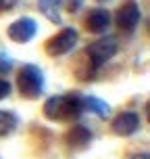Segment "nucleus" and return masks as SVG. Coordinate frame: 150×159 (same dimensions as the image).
Segmentation results:
<instances>
[{
  "instance_id": "16",
  "label": "nucleus",
  "mask_w": 150,
  "mask_h": 159,
  "mask_svg": "<svg viewBox=\"0 0 150 159\" xmlns=\"http://www.w3.org/2000/svg\"><path fill=\"white\" fill-rule=\"evenodd\" d=\"M19 0H0V13H4V11H11V8L15 7Z\"/></svg>"
},
{
  "instance_id": "10",
  "label": "nucleus",
  "mask_w": 150,
  "mask_h": 159,
  "mask_svg": "<svg viewBox=\"0 0 150 159\" xmlns=\"http://www.w3.org/2000/svg\"><path fill=\"white\" fill-rule=\"evenodd\" d=\"M81 107L88 109V111H92V113H96L98 117H106L111 113L109 105L104 103V101H100V98H96V96H84L81 98Z\"/></svg>"
},
{
  "instance_id": "7",
  "label": "nucleus",
  "mask_w": 150,
  "mask_h": 159,
  "mask_svg": "<svg viewBox=\"0 0 150 159\" xmlns=\"http://www.w3.org/2000/svg\"><path fill=\"white\" fill-rule=\"evenodd\" d=\"M140 128V115L134 111H125L119 113L117 117L113 119V132L119 136H129L134 134L135 130Z\"/></svg>"
},
{
  "instance_id": "13",
  "label": "nucleus",
  "mask_w": 150,
  "mask_h": 159,
  "mask_svg": "<svg viewBox=\"0 0 150 159\" xmlns=\"http://www.w3.org/2000/svg\"><path fill=\"white\" fill-rule=\"evenodd\" d=\"M81 4H84V0H61V7L67 8L69 13H75V11H79V8H81Z\"/></svg>"
},
{
  "instance_id": "14",
  "label": "nucleus",
  "mask_w": 150,
  "mask_h": 159,
  "mask_svg": "<svg viewBox=\"0 0 150 159\" xmlns=\"http://www.w3.org/2000/svg\"><path fill=\"white\" fill-rule=\"evenodd\" d=\"M13 69V61L8 59L6 55H0V75H4Z\"/></svg>"
},
{
  "instance_id": "15",
  "label": "nucleus",
  "mask_w": 150,
  "mask_h": 159,
  "mask_svg": "<svg viewBox=\"0 0 150 159\" xmlns=\"http://www.w3.org/2000/svg\"><path fill=\"white\" fill-rule=\"evenodd\" d=\"M8 94H11V84H8L6 80L0 78V101H2V98H6Z\"/></svg>"
},
{
  "instance_id": "2",
  "label": "nucleus",
  "mask_w": 150,
  "mask_h": 159,
  "mask_svg": "<svg viewBox=\"0 0 150 159\" xmlns=\"http://www.w3.org/2000/svg\"><path fill=\"white\" fill-rule=\"evenodd\" d=\"M117 50H119V44H117V38H113V36L100 38V40H96L94 44H90L86 52H88V57H90L92 71L100 69L106 61H111L113 57L117 55Z\"/></svg>"
},
{
  "instance_id": "3",
  "label": "nucleus",
  "mask_w": 150,
  "mask_h": 159,
  "mask_svg": "<svg viewBox=\"0 0 150 159\" xmlns=\"http://www.w3.org/2000/svg\"><path fill=\"white\" fill-rule=\"evenodd\" d=\"M17 84H19V90H21L23 96L36 98V96H40L42 90H44V73H42V69L36 67V65H25L23 69H21V73H19Z\"/></svg>"
},
{
  "instance_id": "11",
  "label": "nucleus",
  "mask_w": 150,
  "mask_h": 159,
  "mask_svg": "<svg viewBox=\"0 0 150 159\" xmlns=\"http://www.w3.org/2000/svg\"><path fill=\"white\" fill-rule=\"evenodd\" d=\"M38 7L52 23H61V13H58L63 8L61 7V0H40Z\"/></svg>"
},
{
  "instance_id": "5",
  "label": "nucleus",
  "mask_w": 150,
  "mask_h": 159,
  "mask_svg": "<svg viewBox=\"0 0 150 159\" xmlns=\"http://www.w3.org/2000/svg\"><path fill=\"white\" fill-rule=\"evenodd\" d=\"M140 19H142V13H140V7H138L135 0H127L125 4L117 11V17H115L117 25L127 34H131L138 27Z\"/></svg>"
},
{
  "instance_id": "17",
  "label": "nucleus",
  "mask_w": 150,
  "mask_h": 159,
  "mask_svg": "<svg viewBox=\"0 0 150 159\" xmlns=\"http://www.w3.org/2000/svg\"><path fill=\"white\" fill-rule=\"evenodd\" d=\"M134 159H148V155H140V157H134Z\"/></svg>"
},
{
  "instance_id": "9",
  "label": "nucleus",
  "mask_w": 150,
  "mask_h": 159,
  "mask_svg": "<svg viewBox=\"0 0 150 159\" xmlns=\"http://www.w3.org/2000/svg\"><path fill=\"white\" fill-rule=\"evenodd\" d=\"M92 140V132L86 126H73V130L67 134V143L71 147H86Z\"/></svg>"
},
{
  "instance_id": "1",
  "label": "nucleus",
  "mask_w": 150,
  "mask_h": 159,
  "mask_svg": "<svg viewBox=\"0 0 150 159\" xmlns=\"http://www.w3.org/2000/svg\"><path fill=\"white\" fill-rule=\"evenodd\" d=\"M84 111L81 107V96L77 94H58L48 98L44 105V113L48 119L54 121H69V119L79 117V113Z\"/></svg>"
},
{
  "instance_id": "12",
  "label": "nucleus",
  "mask_w": 150,
  "mask_h": 159,
  "mask_svg": "<svg viewBox=\"0 0 150 159\" xmlns=\"http://www.w3.org/2000/svg\"><path fill=\"white\" fill-rule=\"evenodd\" d=\"M17 126V117L13 113H6V111H0V136H6L11 134Z\"/></svg>"
},
{
  "instance_id": "8",
  "label": "nucleus",
  "mask_w": 150,
  "mask_h": 159,
  "mask_svg": "<svg viewBox=\"0 0 150 159\" xmlns=\"http://www.w3.org/2000/svg\"><path fill=\"white\" fill-rule=\"evenodd\" d=\"M86 25L92 34H104L111 27V13L106 8H94L86 19Z\"/></svg>"
},
{
  "instance_id": "6",
  "label": "nucleus",
  "mask_w": 150,
  "mask_h": 159,
  "mask_svg": "<svg viewBox=\"0 0 150 159\" xmlns=\"http://www.w3.org/2000/svg\"><path fill=\"white\" fill-rule=\"evenodd\" d=\"M36 32H38V25L32 17H21L8 27V38L19 42V44H25L36 36Z\"/></svg>"
},
{
  "instance_id": "4",
  "label": "nucleus",
  "mask_w": 150,
  "mask_h": 159,
  "mask_svg": "<svg viewBox=\"0 0 150 159\" xmlns=\"http://www.w3.org/2000/svg\"><path fill=\"white\" fill-rule=\"evenodd\" d=\"M75 44H77V32L73 27H65V30H61L56 34L54 38L48 40L46 52L52 57H61V55H67L69 50H73Z\"/></svg>"
}]
</instances>
